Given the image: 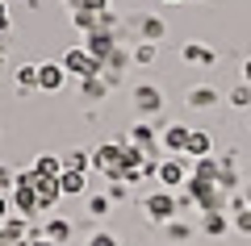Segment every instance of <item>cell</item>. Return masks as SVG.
I'll return each instance as SVG.
<instances>
[{
    "mask_svg": "<svg viewBox=\"0 0 251 246\" xmlns=\"http://www.w3.org/2000/svg\"><path fill=\"white\" fill-rule=\"evenodd\" d=\"M84 50H88L100 67H105V63L117 54V42H113V34H109V29H92V34L84 38Z\"/></svg>",
    "mask_w": 251,
    "mask_h": 246,
    "instance_id": "5b68a950",
    "label": "cell"
},
{
    "mask_svg": "<svg viewBox=\"0 0 251 246\" xmlns=\"http://www.w3.org/2000/svg\"><path fill=\"white\" fill-rule=\"evenodd\" d=\"M247 209H251V192H247Z\"/></svg>",
    "mask_w": 251,
    "mask_h": 246,
    "instance_id": "ab89813d",
    "label": "cell"
},
{
    "mask_svg": "<svg viewBox=\"0 0 251 246\" xmlns=\"http://www.w3.org/2000/svg\"><path fill=\"white\" fill-rule=\"evenodd\" d=\"M218 176H222V163L218 158H197V171H193V179H205V184H218Z\"/></svg>",
    "mask_w": 251,
    "mask_h": 246,
    "instance_id": "e0dca14e",
    "label": "cell"
},
{
    "mask_svg": "<svg viewBox=\"0 0 251 246\" xmlns=\"http://www.w3.org/2000/svg\"><path fill=\"white\" fill-rule=\"evenodd\" d=\"M9 213H13V201H9V192H0V221L9 217Z\"/></svg>",
    "mask_w": 251,
    "mask_h": 246,
    "instance_id": "1f68e13d",
    "label": "cell"
},
{
    "mask_svg": "<svg viewBox=\"0 0 251 246\" xmlns=\"http://www.w3.org/2000/svg\"><path fill=\"white\" fill-rule=\"evenodd\" d=\"M92 167V155H84V150H75V155L63 158V171H88Z\"/></svg>",
    "mask_w": 251,
    "mask_h": 246,
    "instance_id": "603a6c76",
    "label": "cell"
},
{
    "mask_svg": "<svg viewBox=\"0 0 251 246\" xmlns=\"http://www.w3.org/2000/svg\"><path fill=\"white\" fill-rule=\"evenodd\" d=\"M0 246H17V242L9 238V229H4V221H0Z\"/></svg>",
    "mask_w": 251,
    "mask_h": 246,
    "instance_id": "836d02e7",
    "label": "cell"
},
{
    "mask_svg": "<svg viewBox=\"0 0 251 246\" xmlns=\"http://www.w3.org/2000/svg\"><path fill=\"white\" fill-rule=\"evenodd\" d=\"M130 100H134V109L138 113H159L163 109V88H155V84H138L134 92H130Z\"/></svg>",
    "mask_w": 251,
    "mask_h": 246,
    "instance_id": "52a82bcc",
    "label": "cell"
},
{
    "mask_svg": "<svg viewBox=\"0 0 251 246\" xmlns=\"http://www.w3.org/2000/svg\"><path fill=\"white\" fill-rule=\"evenodd\" d=\"M34 196H38V209H54V204L63 201V192H59V179H50V176H34Z\"/></svg>",
    "mask_w": 251,
    "mask_h": 246,
    "instance_id": "9c48e42d",
    "label": "cell"
},
{
    "mask_svg": "<svg viewBox=\"0 0 251 246\" xmlns=\"http://www.w3.org/2000/svg\"><path fill=\"white\" fill-rule=\"evenodd\" d=\"M63 4H67V9H80V0H63Z\"/></svg>",
    "mask_w": 251,
    "mask_h": 246,
    "instance_id": "74e56055",
    "label": "cell"
},
{
    "mask_svg": "<svg viewBox=\"0 0 251 246\" xmlns=\"http://www.w3.org/2000/svg\"><path fill=\"white\" fill-rule=\"evenodd\" d=\"M239 234H251V209H243V213H234V221H230Z\"/></svg>",
    "mask_w": 251,
    "mask_h": 246,
    "instance_id": "83f0119b",
    "label": "cell"
},
{
    "mask_svg": "<svg viewBox=\"0 0 251 246\" xmlns=\"http://www.w3.org/2000/svg\"><path fill=\"white\" fill-rule=\"evenodd\" d=\"M226 229H230V221H226L222 213H205V217H201V234H209V238H222Z\"/></svg>",
    "mask_w": 251,
    "mask_h": 246,
    "instance_id": "ffe728a7",
    "label": "cell"
},
{
    "mask_svg": "<svg viewBox=\"0 0 251 246\" xmlns=\"http://www.w3.org/2000/svg\"><path fill=\"white\" fill-rule=\"evenodd\" d=\"M42 238H50V242L54 246H63V242H67V238H72V221H67V217H54V221H46V225H42Z\"/></svg>",
    "mask_w": 251,
    "mask_h": 246,
    "instance_id": "5bb4252c",
    "label": "cell"
},
{
    "mask_svg": "<svg viewBox=\"0 0 251 246\" xmlns=\"http://www.w3.org/2000/svg\"><path fill=\"white\" fill-rule=\"evenodd\" d=\"M155 179H159L168 192H172V188H180V184H188L184 158H176V155H172V158H159V167H155Z\"/></svg>",
    "mask_w": 251,
    "mask_h": 246,
    "instance_id": "8992f818",
    "label": "cell"
},
{
    "mask_svg": "<svg viewBox=\"0 0 251 246\" xmlns=\"http://www.w3.org/2000/svg\"><path fill=\"white\" fill-rule=\"evenodd\" d=\"M13 84H17V92H29V88H38V63L34 67H17V75H13Z\"/></svg>",
    "mask_w": 251,
    "mask_h": 246,
    "instance_id": "7402d4cb",
    "label": "cell"
},
{
    "mask_svg": "<svg viewBox=\"0 0 251 246\" xmlns=\"http://www.w3.org/2000/svg\"><path fill=\"white\" fill-rule=\"evenodd\" d=\"M25 246H54L50 238H34V242H25Z\"/></svg>",
    "mask_w": 251,
    "mask_h": 246,
    "instance_id": "e575fe53",
    "label": "cell"
},
{
    "mask_svg": "<svg viewBox=\"0 0 251 246\" xmlns=\"http://www.w3.org/2000/svg\"><path fill=\"white\" fill-rule=\"evenodd\" d=\"M180 59H184V63H197V67H214L218 54L209 50V46H201V42H188L184 50H180Z\"/></svg>",
    "mask_w": 251,
    "mask_h": 246,
    "instance_id": "8fae6325",
    "label": "cell"
},
{
    "mask_svg": "<svg viewBox=\"0 0 251 246\" xmlns=\"http://www.w3.org/2000/svg\"><path fill=\"white\" fill-rule=\"evenodd\" d=\"M80 9H88V13H109V0H80Z\"/></svg>",
    "mask_w": 251,
    "mask_h": 246,
    "instance_id": "f546056e",
    "label": "cell"
},
{
    "mask_svg": "<svg viewBox=\"0 0 251 246\" xmlns=\"http://www.w3.org/2000/svg\"><path fill=\"white\" fill-rule=\"evenodd\" d=\"M188 105L193 109H214L218 105V92L209 84H197V88H188Z\"/></svg>",
    "mask_w": 251,
    "mask_h": 246,
    "instance_id": "9a60e30c",
    "label": "cell"
},
{
    "mask_svg": "<svg viewBox=\"0 0 251 246\" xmlns=\"http://www.w3.org/2000/svg\"><path fill=\"white\" fill-rule=\"evenodd\" d=\"M0 34H9V4L0 0Z\"/></svg>",
    "mask_w": 251,
    "mask_h": 246,
    "instance_id": "d6a6232c",
    "label": "cell"
},
{
    "mask_svg": "<svg viewBox=\"0 0 251 246\" xmlns=\"http://www.w3.org/2000/svg\"><path fill=\"white\" fill-rule=\"evenodd\" d=\"M209 146H214V142H209V134H205V130H193V134H188V142H184V155L205 158V155H209Z\"/></svg>",
    "mask_w": 251,
    "mask_h": 246,
    "instance_id": "4fadbf2b",
    "label": "cell"
},
{
    "mask_svg": "<svg viewBox=\"0 0 251 246\" xmlns=\"http://www.w3.org/2000/svg\"><path fill=\"white\" fill-rule=\"evenodd\" d=\"M9 201H13V213L17 217H25V221H34L38 213V196H34V171H17V188L9 192Z\"/></svg>",
    "mask_w": 251,
    "mask_h": 246,
    "instance_id": "6da1fadb",
    "label": "cell"
},
{
    "mask_svg": "<svg viewBox=\"0 0 251 246\" xmlns=\"http://www.w3.org/2000/svg\"><path fill=\"white\" fill-rule=\"evenodd\" d=\"M243 79H247V84H251V59H247V67H243Z\"/></svg>",
    "mask_w": 251,
    "mask_h": 246,
    "instance_id": "8d00e7d4",
    "label": "cell"
},
{
    "mask_svg": "<svg viewBox=\"0 0 251 246\" xmlns=\"http://www.w3.org/2000/svg\"><path fill=\"white\" fill-rule=\"evenodd\" d=\"M109 201H126V184H122V179H113V188H109Z\"/></svg>",
    "mask_w": 251,
    "mask_h": 246,
    "instance_id": "4dcf8cb0",
    "label": "cell"
},
{
    "mask_svg": "<svg viewBox=\"0 0 251 246\" xmlns=\"http://www.w3.org/2000/svg\"><path fill=\"white\" fill-rule=\"evenodd\" d=\"M63 71L67 75H80V79H92V75H105V67H100L97 59H92L84 46H72V50L63 54Z\"/></svg>",
    "mask_w": 251,
    "mask_h": 246,
    "instance_id": "3957f363",
    "label": "cell"
},
{
    "mask_svg": "<svg viewBox=\"0 0 251 246\" xmlns=\"http://www.w3.org/2000/svg\"><path fill=\"white\" fill-rule=\"evenodd\" d=\"M188 125H168L163 130V150H172V155H184V142H188Z\"/></svg>",
    "mask_w": 251,
    "mask_h": 246,
    "instance_id": "7c38bea8",
    "label": "cell"
},
{
    "mask_svg": "<svg viewBox=\"0 0 251 246\" xmlns=\"http://www.w3.org/2000/svg\"><path fill=\"white\" fill-rule=\"evenodd\" d=\"M72 21H75V29H80V34L88 38L92 29L100 25V13H88V9H72Z\"/></svg>",
    "mask_w": 251,
    "mask_h": 246,
    "instance_id": "44dd1931",
    "label": "cell"
},
{
    "mask_svg": "<svg viewBox=\"0 0 251 246\" xmlns=\"http://www.w3.org/2000/svg\"><path fill=\"white\" fill-rule=\"evenodd\" d=\"M143 204H147V217H151V221H159V225H168V221L176 217V209H180V201H176V196L168 192V188L151 192V196H147Z\"/></svg>",
    "mask_w": 251,
    "mask_h": 246,
    "instance_id": "277c9868",
    "label": "cell"
},
{
    "mask_svg": "<svg viewBox=\"0 0 251 246\" xmlns=\"http://www.w3.org/2000/svg\"><path fill=\"white\" fill-rule=\"evenodd\" d=\"M34 176H50V179H59V176H63V158H59V155H42V158L34 163Z\"/></svg>",
    "mask_w": 251,
    "mask_h": 246,
    "instance_id": "d6986e66",
    "label": "cell"
},
{
    "mask_svg": "<svg viewBox=\"0 0 251 246\" xmlns=\"http://www.w3.org/2000/svg\"><path fill=\"white\" fill-rule=\"evenodd\" d=\"M92 167H97L105 179H122V171H126V146H122V142H105V146H97V150H92Z\"/></svg>",
    "mask_w": 251,
    "mask_h": 246,
    "instance_id": "7a4b0ae2",
    "label": "cell"
},
{
    "mask_svg": "<svg viewBox=\"0 0 251 246\" xmlns=\"http://www.w3.org/2000/svg\"><path fill=\"white\" fill-rule=\"evenodd\" d=\"M4 4H9V0H4Z\"/></svg>",
    "mask_w": 251,
    "mask_h": 246,
    "instance_id": "60d3db41",
    "label": "cell"
},
{
    "mask_svg": "<svg viewBox=\"0 0 251 246\" xmlns=\"http://www.w3.org/2000/svg\"><path fill=\"white\" fill-rule=\"evenodd\" d=\"M63 84H67L63 63H38V92H63Z\"/></svg>",
    "mask_w": 251,
    "mask_h": 246,
    "instance_id": "ba28073f",
    "label": "cell"
},
{
    "mask_svg": "<svg viewBox=\"0 0 251 246\" xmlns=\"http://www.w3.org/2000/svg\"><path fill=\"white\" fill-rule=\"evenodd\" d=\"M17 188V171L13 167H0V192H13Z\"/></svg>",
    "mask_w": 251,
    "mask_h": 246,
    "instance_id": "4316f807",
    "label": "cell"
},
{
    "mask_svg": "<svg viewBox=\"0 0 251 246\" xmlns=\"http://www.w3.org/2000/svg\"><path fill=\"white\" fill-rule=\"evenodd\" d=\"M109 209H113V201H109V196H100V192L88 196V213H92V217H105Z\"/></svg>",
    "mask_w": 251,
    "mask_h": 246,
    "instance_id": "d4e9b609",
    "label": "cell"
},
{
    "mask_svg": "<svg viewBox=\"0 0 251 246\" xmlns=\"http://www.w3.org/2000/svg\"><path fill=\"white\" fill-rule=\"evenodd\" d=\"M230 100H234V109H247L251 105V84H239V88L230 92Z\"/></svg>",
    "mask_w": 251,
    "mask_h": 246,
    "instance_id": "484cf974",
    "label": "cell"
},
{
    "mask_svg": "<svg viewBox=\"0 0 251 246\" xmlns=\"http://www.w3.org/2000/svg\"><path fill=\"white\" fill-rule=\"evenodd\" d=\"M4 54H9V42H4V34H0V59H4Z\"/></svg>",
    "mask_w": 251,
    "mask_h": 246,
    "instance_id": "d590c367",
    "label": "cell"
},
{
    "mask_svg": "<svg viewBox=\"0 0 251 246\" xmlns=\"http://www.w3.org/2000/svg\"><path fill=\"white\" fill-rule=\"evenodd\" d=\"M163 4H184V0H163Z\"/></svg>",
    "mask_w": 251,
    "mask_h": 246,
    "instance_id": "f35d334b",
    "label": "cell"
},
{
    "mask_svg": "<svg viewBox=\"0 0 251 246\" xmlns=\"http://www.w3.org/2000/svg\"><path fill=\"white\" fill-rule=\"evenodd\" d=\"M155 59H159V42H138L130 50V63H138V67H151Z\"/></svg>",
    "mask_w": 251,
    "mask_h": 246,
    "instance_id": "ac0fdd59",
    "label": "cell"
},
{
    "mask_svg": "<svg viewBox=\"0 0 251 246\" xmlns=\"http://www.w3.org/2000/svg\"><path fill=\"white\" fill-rule=\"evenodd\" d=\"M88 246H117V238L100 229V234H92V238H88Z\"/></svg>",
    "mask_w": 251,
    "mask_h": 246,
    "instance_id": "f1b7e54d",
    "label": "cell"
},
{
    "mask_svg": "<svg viewBox=\"0 0 251 246\" xmlns=\"http://www.w3.org/2000/svg\"><path fill=\"white\" fill-rule=\"evenodd\" d=\"M138 34H143V42H163L168 25H163L159 17H138Z\"/></svg>",
    "mask_w": 251,
    "mask_h": 246,
    "instance_id": "2e32d148",
    "label": "cell"
},
{
    "mask_svg": "<svg viewBox=\"0 0 251 246\" xmlns=\"http://www.w3.org/2000/svg\"><path fill=\"white\" fill-rule=\"evenodd\" d=\"M59 192L63 196H84L88 192V171H63L59 176Z\"/></svg>",
    "mask_w": 251,
    "mask_h": 246,
    "instance_id": "30bf717a",
    "label": "cell"
},
{
    "mask_svg": "<svg viewBox=\"0 0 251 246\" xmlns=\"http://www.w3.org/2000/svg\"><path fill=\"white\" fill-rule=\"evenodd\" d=\"M80 88H84V96H88V100H92V96L100 100V96L109 92V88H105V79H100V75H92V79H80Z\"/></svg>",
    "mask_w": 251,
    "mask_h": 246,
    "instance_id": "cb8c5ba5",
    "label": "cell"
}]
</instances>
